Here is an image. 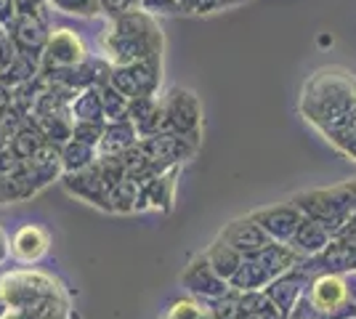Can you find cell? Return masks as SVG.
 Masks as SVG:
<instances>
[{"mask_svg": "<svg viewBox=\"0 0 356 319\" xmlns=\"http://www.w3.org/2000/svg\"><path fill=\"white\" fill-rule=\"evenodd\" d=\"M300 117L319 136L335 128L356 109V75L346 67H322L300 88Z\"/></svg>", "mask_w": 356, "mask_h": 319, "instance_id": "6da1fadb", "label": "cell"}, {"mask_svg": "<svg viewBox=\"0 0 356 319\" xmlns=\"http://www.w3.org/2000/svg\"><path fill=\"white\" fill-rule=\"evenodd\" d=\"M104 56L112 64H134V61L163 59L165 35L157 16L141 8L109 19V30L102 38Z\"/></svg>", "mask_w": 356, "mask_h": 319, "instance_id": "7a4b0ae2", "label": "cell"}, {"mask_svg": "<svg viewBox=\"0 0 356 319\" xmlns=\"http://www.w3.org/2000/svg\"><path fill=\"white\" fill-rule=\"evenodd\" d=\"M67 290L54 274L40 269H11L0 274V309H19V306H35L61 298Z\"/></svg>", "mask_w": 356, "mask_h": 319, "instance_id": "3957f363", "label": "cell"}, {"mask_svg": "<svg viewBox=\"0 0 356 319\" xmlns=\"http://www.w3.org/2000/svg\"><path fill=\"white\" fill-rule=\"evenodd\" d=\"M290 199L303 211V215H309V218L330 229L332 237L341 234L346 224L351 221V215L356 213V202L351 197V192L346 189V183L327 186V189H306V192L293 195Z\"/></svg>", "mask_w": 356, "mask_h": 319, "instance_id": "277c9868", "label": "cell"}, {"mask_svg": "<svg viewBox=\"0 0 356 319\" xmlns=\"http://www.w3.org/2000/svg\"><path fill=\"white\" fill-rule=\"evenodd\" d=\"M163 101V133H176L202 144V101L189 88H170Z\"/></svg>", "mask_w": 356, "mask_h": 319, "instance_id": "5b68a950", "label": "cell"}, {"mask_svg": "<svg viewBox=\"0 0 356 319\" xmlns=\"http://www.w3.org/2000/svg\"><path fill=\"white\" fill-rule=\"evenodd\" d=\"M306 298L325 319H356V298L346 282V274H316L306 290Z\"/></svg>", "mask_w": 356, "mask_h": 319, "instance_id": "8992f818", "label": "cell"}, {"mask_svg": "<svg viewBox=\"0 0 356 319\" xmlns=\"http://www.w3.org/2000/svg\"><path fill=\"white\" fill-rule=\"evenodd\" d=\"M109 83H112L120 93H125L128 99L157 96V93H160V85H163V59L115 64Z\"/></svg>", "mask_w": 356, "mask_h": 319, "instance_id": "52a82bcc", "label": "cell"}, {"mask_svg": "<svg viewBox=\"0 0 356 319\" xmlns=\"http://www.w3.org/2000/svg\"><path fill=\"white\" fill-rule=\"evenodd\" d=\"M88 46L86 40L70 27H59V30H51L48 35V43L43 48V59H40V72L51 75L56 69H70L77 67L88 59Z\"/></svg>", "mask_w": 356, "mask_h": 319, "instance_id": "ba28073f", "label": "cell"}, {"mask_svg": "<svg viewBox=\"0 0 356 319\" xmlns=\"http://www.w3.org/2000/svg\"><path fill=\"white\" fill-rule=\"evenodd\" d=\"M61 186L70 197L86 202L90 208L112 213V202H109V186H106L104 176L99 165L93 163L90 167L74 170V173H61Z\"/></svg>", "mask_w": 356, "mask_h": 319, "instance_id": "9c48e42d", "label": "cell"}, {"mask_svg": "<svg viewBox=\"0 0 356 319\" xmlns=\"http://www.w3.org/2000/svg\"><path fill=\"white\" fill-rule=\"evenodd\" d=\"M181 285L186 288V293L192 295V298H200V301H216V298H223L232 285H229V279H223L221 274L213 269V263L208 261L205 253H200V256H194L189 261V266L184 269L181 274Z\"/></svg>", "mask_w": 356, "mask_h": 319, "instance_id": "30bf717a", "label": "cell"}, {"mask_svg": "<svg viewBox=\"0 0 356 319\" xmlns=\"http://www.w3.org/2000/svg\"><path fill=\"white\" fill-rule=\"evenodd\" d=\"M138 147L147 152L149 160H154L157 165L168 170V167L184 165L186 160H192L200 144L186 136H176V133H154V136H144L138 141Z\"/></svg>", "mask_w": 356, "mask_h": 319, "instance_id": "8fae6325", "label": "cell"}, {"mask_svg": "<svg viewBox=\"0 0 356 319\" xmlns=\"http://www.w3.org/2000/svg\"><path fill=\"white\" fill-rule=\"evenodd\" d=\"M303 269L316 277L322 272L354 274L356 272V240L351 237H332L322 253L303 259Z\"/></svg>", "mask_w": 356, "mask_h": 319, "instance_id": "7c38bea8", "label": "cell"}, {"mask_svg": "<svg viewBox=\"0 0 356 319\" xmlns=\"http://www.w3.org/2000/svg\"><path fill=\"white\" fill-rule=\"evenodd\" d=\"M312 274L303 269V261L298 263V266H293L290 272H284L282 277H277V279H271L266 288V295L277 304V309L282 311L284 319H290V314H293V309L298 306V301L306 295V290H309V285H312Z\"/></svg>", "mask_w": 356, "mask_h": 319, "instance_id": "4fadbf2b", "label": "cell"}, {"mask_svg": "<svg viewBox=\"0 0 356 319\" xmlns=\"http://www.w3.org/2000/svg\"><path fill=\"white\" fill-rule=\"evenodd\" d=\"M218 237H221L223 243L232 245L234 250H239L245 259H248V256H258V253H264L268 245L274 243V240L266 234V229L261 227L250 213H248V215H242V218L229 221V224L221 229V234H218Z\"/></svg>", "mask_w": 356, "mask_h": 319, "instance_id": "5bb4252c", "label": "cell"}, {"mask_svg": "<svg viewBox=\"0 0 356 319\" xmlns=\"http://www.w3.org/2000/svg\"><path fill=\"white\" fill-rule=\"evenodd\" d=\"M252 218L266 229V234L274 243L290 245L293 234L298 231L300 221H303V211L298 208L293 199L280 202V205H271V208H261V211H252Z\"/></svg>", "mask_w": 356, "mask_h": 319, "instance_id": "9a60e30c", "label": "cell"}, {"mask_svg": "<svg viewBox=\"0 0 356 319\" xmlns=\"http://www.w3.org/2000/svg\"><path fill=\"white\" fill-rule=\"evenodd\" d=\"M8 30L14 35V43L19 48V54L43 59V48L48 43V35H51L45 11H40V14H19Z\"/></svg>", "mask_w": 356, "mask_h": 319, "instance_id": "2e32d148", "label": "cell"}, {"mask_svg": "<svg viewBox=\"0 0 356 319\" xmlns=\"http://www.w3.org/2000/svg\"><path fill=\"white\" fill-rule=\"evenodd\" d=\"M178 167H168L163 173L152 176L138 181L141 192H138V213L141 211H163L168 213L173 208V199H176V179H178Z\"/></svg>", "mask_w": 356, "mask_h": 319, "instance_id": "e0dca14e", "label": "cell"}, {"mask_svg": "<svg viewBox=\"0 0 356 319\" xmlns=\"http://www.w3.org/2000/svg\"><path fill=\"white\" fill-rule=\"evenodd\" d=\"M51 247V234L40 224H24L11 237V259L19 263H38Z\"/></svg>", "mask_w": 356, "mask_h": 319, "instance_id": "ac0fdd59", "label": "cell"}, {"mask_svg": "<svg viewBox=\"0 0 356 319\" xmlns=\"http://www.w3.org/2000/svg\"><path fill=\"white\" fill-rule=\"evenodd\" d=\"M128 117L134 120L138 128L141 138L163 133V101L160 96H141V99H131V109Z\"/></svg>", "mask_w": 356, "mask_h": 319, "instance_id": "d6986e66", "label": "cell"}, {"mask_svg": "<svg viewBox=\"0 0 356 319\" xmlns=\"http://www.w3.org/2000/svg\"><path fill=\"white\" fill-rule=\"evenodd\" d=\"M332 240V234H330V229L322 227L319 221H314L309 215H303V221H300V227L298 231L293 234V240H290V247L300 253L303 259H312L316 253H322L327 245Z\"/></svg>", "mask_w": 356, "mask_h": 319, "instance_id": "ffe728a7", "label": "cell"}, {"mask_svg": "<svg viewBox=\"0 0 356 319\" xmlns=\"http://www.w3.org/2000/svg\"><path fill=\"white\" fill-rule=\"evenodd\" d=\"M0 319H72V301L70 295H61L35 306L0 309Z\"/></svg>", "mask_w": 356, "mask_h": 319, "instance_id": "44dd1931", "label": "cell"}, {"mask_svg": "<svg viewBox=\"0 0 356 319\" xmlns=\"http://www.w3.org/2000/svg\"><path fill=\"white\" fill-rule=\"evenodd\" d=\"M141 141V133L131 117L125 120H109L104 128V136L99 144V154H122Z\"/></svg>", "mask_w": 356, "mask_h": 319, "instance_id": "7402d4cb", "label": "cell"}, {"mask_svg": "<svg viewBox=\"0 0 356 319\" xmlns=\"http://www.w3.org/2000/svg\"><path fill=\"white\" fill-rule=\"evenodd\" d=\"M70 115L74 122H106L104 106H102V93L96 85L77 91V96L70 104Z\"/></svg>", "mask_w": 356, "mask_h": 319, "instance_id": "603a6c76", "label": "cell"}, {"mask_svg": "<svg viewBox=\"0 0 356 319\" xmlns=\"http://www.w3.org/2000/svg\"><path fill=\"white\" fill-rule=\"evenodd\" d=\"M45 144H48V141H45L43 131L38 128V122L32 120V117L27 120V125H24V128H22L11 141H8V147H11V152L16 154V160H19V163L32 160L35 154L43 149Z\"/></svg>", "mask_w": 356, "mask_h": 319, "instance_id": "cb8c5ba5", "label": "cell"}, {"mask_svg": "<svg viewBox=\"0 0 356 319\" xmlns=\"http://www.w3.org/2000/svg\"><path fill=\"white\" fill-rule=\"evenodd\" d=\"M322 138L330 147H335L343 157H348L351 163H356V109L348 117H343L335 128H330Z\"/></svg>", "mask_w": 356, "mask_h": 319, "instance_id": "d4e9b609", "label": "cell"}, {"mask_svg": "<svg viewBox=\"0 0 356 319\" xmlns=\"http://www.w3.org/2000/svg\"><path fill=\"white\" fill-rule=\"evenodd\" d=\"M205 256H208V261L213 263V269L221 274L223 279H232V277L237 274L239 263L245 261V256H242L239 250H234L229 243H223L221 237L213 240V245L205 250Z\"/></svg>", "mask_w": 356, "mask_h": 319, "instance_id": "484cf974", "label": "cell"}, {"mask_svg": "<svg viewBox=\"0 0 356 319\" xmlns=\"http://www.w3.org/2000/svg\"><path fill=\"white\" fill-rule=\"evenodd\" d=\"M96 160H99V147H90L86 141L70 138V141L61 147V170H64V173H74V170L90 167Z\"/></svg>", "mask_w": 356, "mask_h": 319, "instance_id": "4316f807", "label": "cell"}, {"mask_svg": "<svg viewBox=\"0 0 356 319\" xmlns=\"http://www.w3.org/2000/svg\"><path fill=\"white\" fill-rule=\"evenodd\" d=\"M40 75V59L27 56V54H19L8 67L0 69V83L8 85V88H19L24 83H30Z\"/></svg>", "mask_w": 356, "mask_h": 319, "instance_id": "83f0119b", "label": "cell"}, {"mask_svg": "<svg viewBox=\"0 0 356 319\" xmlns=\"http://www.w3.org/2000/svg\"><path fill=\"white\" fill-rule=\"evenodd\" d=\"M138 192L141 186L134 179H122L109 189V202H112V213H138Z\"/></svg>", "mask_w": 356, "mask_h": 319, "instance_id": "f1b7e54d", "label": "cell"}, {"mask_svg": "<svg viewBox=\"0 0 356 319\" xmlns=\"http://www.w3.org/2000/svg\"><path fill=\"white\" fill-rule=\"evenodd\" d=\"M160 319H216V314L208 309L205 301H200V298H178L173 304L168 306L163 311V317Z\"/></svg>", "mask_w": 356, "mask_h": 319, "instance_id": "f546056e", "label": "cell"}, {"mask_svg": "<svg viewBox=\"0 0 356 319\" xmlns=\"http://www.w3.org/2000/svg\"><path fill=\"white\" fill-rule=\"evenodd\" d=\"M102 93V106H104V117L109 120H125L128 117V109H131V99L125 93H120L112 83H106L99 88Z\"/></svg>", "mask_w": 356, "mask_h": 319, "instance_id": "4dcf8cb0", "label": "cell"}, {"mask_svg": "<svg viewBox=\"0 0 356 319\" xmlns=\"http://www.w3.org/2000/svg\"><path fill=\"white\" fill-rule=\"evenodd\" d=\"M48 8L67 16H77V19H93L102 14L99 0H48Z\"/></svg>", "mask_w": 356, "mask_h": 319, "instance_id": "1f68e13d", "label": "cell"}, {"mask_svg": "<svg viewBox=\"0 0 356 319\" xmlns=\"http://www.w3.org/2000/svg\"><path fill=\"white\" fill-rule=\"evenodd\" d=\"M104 128H106V122H74L72 138L86 141L90 147H99V144H102V136H104Z\"/></svg>", "mask_w": 356, "mask_h": 319, "instance_id": "d6a6232c", "label": "cell"}, {"mask_svg": "<svg viewBox=\"0 0 356 319\" xmlns=\"http://www.w3.org/2000/svg\"><path fill=\"white\" fill-rule=\"evenodd\" d=\"M138 8L152 16H176L184 14L178 0H138Z\"/></svg>", "mask_w": 356, "mask_h": 319, "instance_id": "836d02e7", "label": "cell"}, {"mask_svg": "<svg viewBox=\"0 0 356 319\" xmlns=\"http://www.w3.org/2000/svg\"><path fill=\"white\" fill-rule=\"evenodd\" d=\"M16 56H19V48H16V43H14V35H11L8 27L0 24V69L8 67Z\"/></svg>", "mask_w": 356, "mask_h": 319, "instance_id": "e575fe53", "label": "cell"}, {"mask_svg": "<svg viewBox=\"0 0 356 319\" xmlns=\"http://www.w3.org/2000/svg\"><path fill=\"white\" fill-rule=\"evenodd\" d=\"M99 3H102V14L109 19H118V16L138 8V0H99Z\"/></svg>", "mask_w": 356, "mask_h": 319, "instance_id": "d590c367", "label": "cell"}, {"mask_svg": "<svg viewBox=\"0 0 356 319\" xmlns=\"http://www.w3.org/2000/svg\"><path fill=\"white\" fill-rule=\"evenodd\" d=\"M245 0H202L200 11L197 14H216V11H223V8H234V6H242Z\"/></svg>", "mask_w": 356, "mask_h": 319, "instance_id": "8d00e7d4", "label": "cell"}, {"mask_svg": "<svg viewBox=\"0 0 356 319\" xmlns=\"http://www.w3.org/2000/svg\"><path fill=\"white\" fill-rule=\"evenodd\" d=\"M19 16V8H16V0H0V24L3 27H11Z\"/></svg>", "mask_w": 356, "mask_h": 319, "instance_id": "74e56055", "label": "cell"}, {"mask_svg": "<svg viewBox=\"0 0 356 319\" xmlns=\"http://www.w3.org/2000/svg\"><path fill=\"white\" fill-rule=\"evenodd\" d=\"M19 14H40L48 8V0H16Z\"/></svg>", "mask_w": 356, "mask_h": 319, "instance_id": "f35d334b", "label": "cell"}, {"mask_svg": "<svg viewBox=\"0 0 356 319\" xmlns=\"http://www.w3.org/2000/svg\"><path fill=\"white\" fill-rule=\"evenodd\" d=\"M8 259H11V237H8L6 229L0 227V266H3Z\"/></svg>", "mask_w": 356, "mask_h": 319, "instance_id": "ab89813d", "label": "cell"}, {"mask_svg": "<svg viewBox=\"0 0 356 319\" xmlns=\"http://www.w3.org/2000/svg\"><path fill=\"white\" fill-rule=\"evenodd\" d=\"M11 101H14V88H8V85H3V83H0V115L8 109Z\"/></svg>", "mask_w": 356, "mask_h": 319, "instance_id": "60d3db41", "label": "cell"}, {"mask_svg": "<svg viewBox=\"0 0 356 319\" xmlns=\"http://www.w3.org/2000/svg\"><path fill=\"white\" fill-rule=\"evenodd\" d=\"M178 6H181L184 14H197L200 6H202V0H178Z\"/></svg>", "mask_w": 356, "mask_h": 319, "instance_id": "b9f144b4", "label": "cell"}, {"mask_svg": "<svg viewBox=\"0 0 356 319\" xmlns=\"http://www.w3.org/2000/svg\"><path fill=\"white\" fill-rule=\"evenodd\" d=\"M239 319H284V317H277V314H268V311H242Z\"/></svg>", "mask_w": 356, "mask_h": 319, "instance_id": "7bdbcfd3", "label": "cell"}, {"mask_svg": "<svg viewBox=\"0 0 356 319\" xmlns=\"http://www.w3.org/2000/svg\"><path fill=\"white\" fill-rule=\"evenodd\" d=\"M346 189L351 192V197H354V202H356V179L354 181H346Z\"/></svg>", "mask_w": 356, "mask_h": 319, "instance_id": "ee69618b", "label": "cell"}]
</instances>
